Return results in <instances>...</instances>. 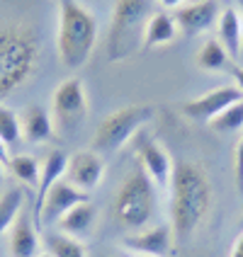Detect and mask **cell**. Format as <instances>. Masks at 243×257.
Masks as SVG:
<instances>
[{"mask_svg":"<svg viewBox=\"0 0 243 257\" xmlns=\"http://www.w3.org/2000/svg\"><path fill=\"white\" fill-rule=\"evenodd\" d=\"M241 226H243V218H241Z\"/></svg>","mask_w":243,"mask_h":257,"instance_id":"34","label":"cell"},{"mask_svg":"<svg viewBox=\"0 0 243 257\" xmlns=\"http://www.w3.org/2000/svg\"><path fill=\"white\" fill-rule=\"evenodd\" d=\"M98 44V20L78 0H58L56 51L68 71L83 68Z\"/></svg>","mask_w":243,"mask_h":257,"instance_id":"3","label":"cell"},{"mask_svg":"<svg viewBox=\"0 0 243 257\" xmlns=\"http://www.w3.org/2000/svg\"><path fill=\"white\" fill-rule=\"evenodd\" d=\"M88 116V92L80 78H66L51 95V119L54 126L63 134H71L83 126Z\"/></svg>","mask_w":243,"mask_h":257,"instance_id":"7","label":"cell"},{"mask_svg":"<svg viewBox=\"0 0 243 257\" xmlns=\"http://www.w3.org/2000/svg\"><path fill=\"white\" fill-rule=\"evenodd\" d=\"M105 177V158L93 151H75L68 156V165H66V180L73 187H78L80 192H93L95 187L102 182Z\"/></svg>","mask_w":243,"mask_h":257,"instance_id":"12","label":"cell"},{"mask_svg":"<svg viewBox=\"0 0 243 257\" xmlns=\"http://www.w3.org/2000/svg\"><path fill=\"white\" fill-rule=\"evenodd\" d=\"M148 0H117L110 17L105 54L110 63H122L134 58L143 49V34L151 17Z\"/></svg>","mask_w":243,"mask_h":257,"instance_id":"4","label":"cell"},{"mask_svg":"<svg viewBox=\"0 0 243 257\" xmlns=\"http://www.w3.org/2000/svg\"><path fill=\"white\" fill-rule=\"evenodd\" d=\"M83 201H88V192H80L78 187H73L71 182L63 177L61 182H56V185L51 187V192L46 194L39 214L34 216V221H37L39 228L54 226V223H58L63 216L71 211L73 206H78V204H83Z\"/></svg>","mask_w":243,"mask_h":257,"instance_id":"10","label":"cell"},{"mask_svg":"<svg viewBox=\"0 0 243 257\" xmlns=\"http://www.w3.org/2000/svg\"><path fill=\"white\" fill-rule=\"evenodd\" d=\"M178 37V22L168 13H153L148 17L146 34H143V49H160L175 42Z\"/></svg>","mask_w":243,"mask_h":257,"instance_id":"18","label":"cell"},{"mask_svg":"<svg viewBox=\"0 0 243 257\" xmlns=\"http://www.w3.org/2000/svg\"><path fill=\"white\" fill-rule=\"evenodd\" d=\"M10 158H13L10 156V148L0 141V163H5V165H8V163H10Z\"/></svg>","mask_w":243,"mask_h":257,"instance_id":"30","label":"cell"},{"mask_svg":"<svg viewBox=\"0 0 243 257\" xmlns=\"http://www.w3.org/2000/svg\"><path fill=\"white\" fill-rule=\"evenodd\" d=\"M219 44L231 58L241 56L243 49V22L238 8H224L219 15Z\"/></svg>","mask_w":243,"mask_h":257,"instance_id":"17","label":"cell"},{"mask_svg":"<svg viewBox=\"0 0 243 257\" xmlns=\"http://www.w3.org/2000/svg\"><path fill=\"white\" fill-rule=\"evenodd\" d=\"M243 100V92L236 85H221L214 87L209 92H204L195 100H187L180 104V112L190 119V121H197V124H209L219 112H224L229 104Z\"/></svg>","mask_w":243,"mask_h":257,"instance_id":"8","label":"cell"},{"mask_svg":"<svg viewBox=\"0 0 243 257\" xmlns=\"http://www.w3.org/2000/svg\"><path fill=\"white\" fill-rule=\"evenodd\" d=\"M66 165H68V156L63 151H51L44 158L42 177H39V187H37V197H34V216L39 214V209H42L46 194L51 192V187L66 177Z\"/></svg>","mask_w":243,"mask_h":257,"instance_id":"16","label":"cell"},{"mask_svg":"<svg viewBox=\"0 0 243 257\" xmlns=\"http://www.w3.org/2000/svg\"><path fill=\"white\" fill-rule=\"evenodd\" d=\"M39 226L34 221V214L22 211L8 230V247L13 257H37L39 255Z\"/></svg>","mask_w":243,"mask_h":257,"instance_id":"14","label":"cell"},{"mask_svg":"<svg viewBox=\"0 0 243 257\" xmlns=\"http://www.w3.org/2000/svg\"><path fill=\"white\" fill-rule=\"evenodd\" d=\"M166 10H178V8H183V5H187V0H158Z\"/></svg>","mask_w":243,"mask_h":257,"instance_id":"28","label":"cell"},{"mask_svg":"<svg viewBox=\"0 0 243 257\" xmlns=\"http://www.w3.org/2000/svg\"><path fill=\"white\" fill-rule=\"evenodd\" d=\"M5 168H8V165H5V163H0V182H3V177H5Z\"/></svg>","mask_w":243,"mask_h":257,"instance_id":"31","label":"cell"},{"mask_svg":"<svg viewBox=\"0 0 243 257\" xmlns=\"http://www.w3.org/2000/svg\"><path fill=\"white\" fill-rule=\"evenodd\" d=\"M156 214V185L148 175L136 168L127 175V180L117 187L112 199V216L115 223L127 233H139L148 228Z\"/></svg>","mask_w":243,"mask_h":257,"instance_id":"5","label":"cell"},{"mask_svg":"<svg viewBox=\"0 0 243 257\" xmlns=\"http://www.w3.org/2000/svg\"><path fill=\"white\" fill-rule=\"evenodd\" d=\"M231 78H233L236 87L243 92V66H233V68H231Z\"/></svg>","mask_w":243,"mask_h":257,"instance_id":"27","label":"cell"},{"mask_svg":"<svg viewBox=\"0 0 243 257\" xmlns=\"http://www.w3.org/2000/svg\"><path fill=\"white\" fill-rule=\"evenodd\" d=\"M22 206H25V192L20 187H13L0 194V235L13 228L17 216L22 214Z\"/></svg>","mask_w":243,"mask_h":257,"instance_id":"21","label":"cell"},{"mask_svg":"<svg viewBox=\"0 0 243 257\" xmlns=\"http://www.w3.org/2000/svg\"><path fill=\"white\" fill-rule=\"evenodd\" d=\"M207 126L212 128L214 134L219 136H226V134H238L243 131V100L233 102L229 104L224 112H219V114L207 124Z\"/></svg>","mask_w":243,"mask_h":257,"instance_id":"23","label":"cell"},{"mask_svg":"<svg viewBox=\"0 0 243 257\" xmlns=\"http://www.w3.org/2000/svg\"><path fill=\"white\" fill-rule=\"evenodd\" d=\"M219 5L214 0H195V3H187L183 8L175 10V22H178V29L185 34V37H195V34H202L214 25L219 20Z\"/></svg>","mask_w":243,"mask_h":257,"instance_id":"13","label":"cell"},{"mask_svg":"<svg viewBox=\"0 0 243 257\" xmlns=\"http://www.w3.org/2000/svg\"><path fill=\"white\" fill-rule=\"evenodd\" d=\"M231 56L226 49L219 44V39H207L197 51V66L202 71H224L229 66Z\"/></svg>","mask_w":243,"mask_h":257,"instance_id":"24","label":"cell"},{"mask_svg":"<svg viewBox=\"0 0 243 257\" xmlns=\"http://www.w3.org/2000/svg\"><path fill=\"white\" fill-rule=\"evenodd\" d=\"M42 58L39 32L25 20L0 22V100L34 75Z\"/></svg>","mask_w":243,"mask_h":257,"instance_id":"2","label":"cell"},{"mask_svg":"<svg viewBox=\"0 0 243 257\" xmlns=\"http://www.w3.org/2000/svg\"><path fill=\"white\" fill-rule=\"evenodd\" d=\"M0 141L8 148H15L22 141V121L13 107H8L3 102H0Z\"/></svg>","mask_w":243,"mask_h":257,"instance_id":"25","label":"cell"},{"mask_svg":"<svg viewBox=\"0 0 243 257\" xmlns=\"http://www.w3.org/2000/svg\"><path fill=\"white\" fill-rule=\"evenodd\" d=\"M131 257H136V255H131Z\"/></svg>","mask_w":243,"mask_h":257,"instance_id":"35","label":"cell"},{"mask_svg":"<svg viewBox=\"0 0 243 257\" xmlns=\"http://www.w3.org/2000/svg\"><path fill=\"white\" fill-rule=\"evenodd\" d=\"M8 170L10 175H15V180H20L25 187H39V177H42V168L37 163V158L29 156V153H17L10 158L8 163Z\"/></svg>","mask_w":243,"mask_h":257,"instance_id":"20","label":"cell"},{"mask_svg":"<svg viewBox=\"0 0 243 257\" xmlns=\"http://www.w3.org/2000/svg\"><path fill=\"white\" fill-rule=\"evenodd\" d=\"M233 180H236L238 192L243 194V134L233 146Z\"/></svg>","mask_w":243,"mask_h":257,"instance_id":"26","label":"cell"},{"mask_svg":"<svg viewBox=\"0 0 243 257\" xmlns=\"http://www.w3.org/2000/svg\"><path fill=\"white\" fill-rule=\"evenodd\" d=\"M20 121H22V139L27 143H32V146L51 141V136L56 131L51 112L44 109L42 104H29V107H25V112L20 114Z\"/></svg>","mask_w":243,"mask_h":257,"instance_id":"15","label":"cell"},{"mask_svg":"<svg viewBox=\"0 0 243 257\" xmlns=\"http://www.w3.org/2000/svg\"><path fill=\"white\" fill-rule=\"evenodd\" d=\"M95 221H98V211L90 201H83L78 206H73L68 214L58 221L56 226L61 228V233L66 235H73V238H83V235H90V230L95 228Z\"/></svg>","mask_w":243,"mask_h":257,"instance_id":"19","label":"cell"},{"mask_svg":"<svg viewBox=\"0 0 243 257\" xmlns=\"http://www.w3.org/2000/svg\"><path fill=\"white\" fill-rule=\"evenodd\" d=\"M46 252L51 257H88V247L80 238H73L66 233H49Z\"/></svg>","mask_w":243,"mask_h":257,"instance_id":"22","label":"cell"},{"mask_svg":"<svg viewBox=\"0 0 243 257\" xmlns=\"http://www.w3.org/2000/svg\"><path fill=\"white\" fill-rule=\"evenodd\" d=\"M229 257H243V233L236 238V243H233V247H231Z\"/></svg>","mask_w":243,"mask_h":257,"instance_id":"29","label":"cell"},{"mask_svg":"<svg viewBox=\"0 0 243 257\" xmlns=\"http://www.w3.org/2000/svg\"><path fill=\"white\" fill-rule=\"evenodd\" d=\"M175 243L171 223H156L139 233H129L124 235L119 245L136 257H168Z\"/></svg>","mask_w":243,"mask_h":257,"instance_id":"9","label":"cell"},{"mask_svg":"<svg viewBox=\"0 0 243 257\" xmlns=\"http://www.w3.org/2000/svg\"><path fill=\"white\" fill-rule=\"evenodd\" d=\"M238 13H241V22H243V0H238ZM241 56H243V49H241Z\"/></svg>","mask_w":243,"mask_h":257,"instance_id":"32","label":"cell"},{"mask_svg":"<svg viewBox=\"0 0 243 257\" xmlns=\"http://www.w3.org/2000/svg\"><path fill=\"white\" fill-rule=\"evenodd\" d=\"M136 153H139V160H141V170L148 175V180L153 185L171 187L175 163H173L171 153H168V148L163 143L151 139V136H143V139H139Z\"/></svg>","mask_w":243,"mask_h":257,"instance_id":"11","label":"cell"},{"mask_svg":"<svg viewBox=\"0 0 243 257\" xmlns=\"http://www.w3.org/2000/svg\"><path fill=\"white\" fill-rule=\"evenodd\" d=\"M153 116L151 104H129L122 109H115L102 119L95 136H93V151H98L100 156L105 153H117L119 148H124L134 134L141 126H146Z\"/></svg>","mask_w":243,"mask_h":257,"instance_id":"6","label":"cell"},{"mask_svg":"<svg viewBox=\"0 0 243 257\" xmlns=\"http://www.w3.org/2000/svg\"><path fill=\"white\" fill-rule=\"evenodd\" d=\"M171 228L175 240H187L212 211L214 189L207 168L197 160L175 165L171 180Z\"/></svg>","mask_w":243,"mask_h":257,"instance_id":"1","label":"cell"},{"mask_svg":"<svg viewBox=\"0 0 243 257\" xmlns=\"http://www.w3.org/2000/svg\"><path fill=\"white\" fill-rule=\"evenodd\" d=\"M37 257H51V255H49V252H39V255H37Z\"/></svg>","mask_w":243,"mask_h":257,"instance_id":"33","label":"cell"}]
</instances>
